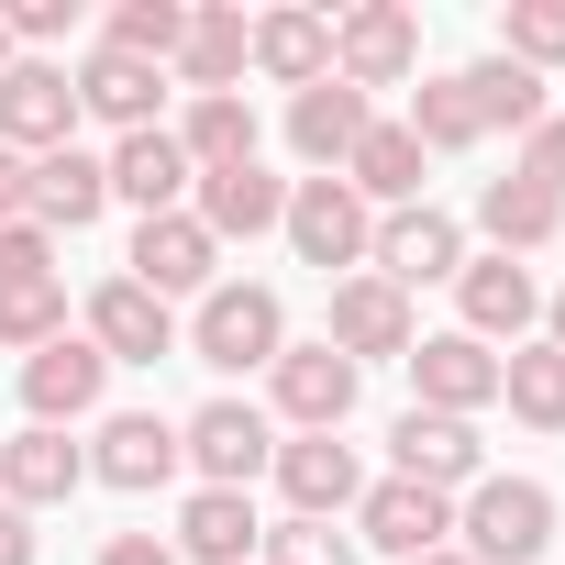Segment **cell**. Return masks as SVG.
Here are the masks:
<instances>
[{"mask_svg":"<svg viewBox=\"0 0 565 565\" xmlns=\"http://www.w3.org/2000/svg\"><path fill=\"white\" fill-rule=\"evenodd\" d=\"M200 366H222V377H266L277 355H289V300L266 289V277H222V289L189 311V333H178Z\"/></svg>","mask_w":565,"mask_h":565,"instance_id":"6da1fadb","label":"cell"},{"mask_svg":"<svg viewBox=\"0 0 565 565\" xmlns=\"http://www.w3.org/2000/svg\"><path fill=\"white\" fill-rule=\"evenodd\" d=\"M455 543H466L477 565H532V554L554 543V488H543V477H477V488L455 499Z\"/></svg>","mask_w":565,"mask_h":565,"instance_id":"7a4b0ae2","label":"cell"},{"mask_svg":"<svg viewBox=\"0 0 565 565\" xmlns=\"http://www.w3.org/2000/svg\"><path fill=\"white\" fill-rule=\"evenodd\" d=\"M411 67H422V12L411 0H355V12H333V78L344 89H411Z\"/></svg>","mask_w":565,"mask_h":565,"instance_id":"3957f363","label":"cell"},{"mask_svg":"<svg viewBox=\"0 0 565 565\" xmlns=\"http://www.w3.org/2000/svg\"><path fill=\"white\" fill-rule=\"evenodd\" d=\"M178 455L200 466V488H255V477L277 466V422L222 388V399H200V411L178 422Z\"/></svg>","mask_w":565,"mask_h":565,"instance_id":"277c9868","label":"cell"},{"mask_svg":"<svg viewBox=\"0 0 565 565\" xmlns=\"http://www.w3.org/2000/svg\"><path fill=\"white\" fill-rule=\"evenodd\" d=\"M455 266H466V222L411 200V211H377V244H366V277H388V289H455Z\"/></svg>","mask_w":565,"mask_h":565,"instance_id":"5b68a950","label":"cell"},{"mask_svg":"<svg viewBox=\"0 0 565 565\" xmlns=\"http://www.w3.org/2000/svg\"><path fill=\"white\" fill-rule=\"evenodd\" d=\"M277 233H289V255H300V266L355 277V266H366V244H377V211H366L344 178H300V189H289V222H277Z\"/></svg>","mask_w":565,"mask_h":565,"instance_id":"8992f818","label":"cell"},{"mask_svg":"<svg viewBox=\"0 0 565 565\" xmlns=\"http://www.w3.org/2000/svg\"><path fill=\"white\" fill-rule=\"evenodd\" d=\"M355 388L366 366H344L333 344H289L266 366V422H289V433H344L355 422Z\"/></svg>","mask_w":565,"mask_h":565,"instance_id":"52a82bcc","label":"cell"},{"mask_svg":"<svg viewBox=\"0 0 565 565\" xmlns=\"http://www.w3.org/2000/svg\"><path fill=\"white\" fill-rule=\"evenodd\" d=\"M122 277H134V289H156V300L178 311V300H211V289H222V244H211L189 211H156V222H134Z\"/></svg>","mask_w":565,"mask_h":565,"instance_id":"ba28073f","label":"cell"},{"mask_svg":"<svg viewBox=\"0 0 565 565\" xmlns=\"http://www.w3.org/2000/svg\"><path fill=\"white\" fill-rule=\"evenodd\" d=\"M67 134H78V78H67L56 56H12V67H0V145L34 167V156H56Z\"/></svg>","mask_w":565,"mask_h":565,"instance_id":"9c48e42d","label":"cell"},{"mask_svg":"<svg viewBox=\"0 0 565 565\" xmlns=\"http://www.w3.org/2000/svg\"><path fill=\"white\" fill-rule=\"evenodd\" d=\"M100 399H111V355L89 333H56L45 355H23V422L67 433V422H100Z\"/></svg>","mask_w":565,"mask_h":565,"instance_id":"30bf717a","label":"cell"},{"mask_svg":"<svg viewBox=\"0 0 565 565\" xmlns=\"http://www.w3.org/2000/svg\"><path fill=\"white\" fill-rule=\"evenodd\" d=\"M399 554V565H422L433 543H455V499L444 488H422V477H366V499H355V554Z\"/></svg>","mask_w":565,"mask_h":565,"instance_id":"8fae6325","label":"cell"},{"mask_svg":"<svg viewBox=\"0 0 565 565\" xmlns=\"http://www.w3.org/2000/svg\"><path fill=\"white\" fill-rule=\"evenodd\" d=\"M455 311H466L455 333L499 355V344H521V333L543 322V277H532V266H510V255H466V266H455Z\"/></svg>","mask_w":565,"mask_h":565,"instance_id":"7c38bea8","label":"cell"},{"mask_svg":"<svg viewBox=\"0 0 565 565\" xmlns=\"http://www.w3.org/2000/svg\"><path fill=\"white\" fill-rule=\"evenodd\" d=\"M344 366H399L411 344H422V322H411V300L388 289V277H333V333H322Z\"/></svg>","mask_w":565,"mask_h":565,"instance_id":"4fadbf2b","label":"cell"},{"mask_svg":"<svg viewBox=\"0 0 565 565\" xmlns=\"http://www.w3.org/2000/svg\"><path fill=\"white\" fill-rule=\"evenodd\" d=\"M266 477H277V499H289V521H344L366 499V466H355L344 433H289Z\"/></svg>","mask_w":565,"mask_h":565,"instance_id":"5bb4252c","label":"cell"},{"mask_svg":"<svg viewBox=\"0 0 565 565\" xmlns=\"http://www.w3.org/2000/svg\"><path fill=\"white\" fill-rule=\"evenodd\" d=\"M78 333H89L111 366H167V355H178V311H167L156 289H134V277H100L89 311H78Z\"/></svg>","mask_w":565,"mask_h":565,"instance_id":"9a60e30c","label":"cell"},{"mask_svg":"<svg viewBox=\"0 0 565 565\" xmlns=\"http://www.w3.org/2000/svg\"><path fill=\"white\" fill-rule=\"evenodd\" d=\"M411 411H444V422H477L488 399H499V355L488 344H466V333H422L411 355Z\"/></svg>","mask_w":565,"mask_h":565,"instance_id":"2e32d148","label":"cell"},{"mask_svg":"<svg viewBox=\"0 0 565 565\" xmlns=\"http://www.w3.org/2000/svg\"><path fill=\"white\" fill-rule=\"evenodd\" d=\"M189 455H178V422L167 411H100V433H89V477L100 488H122V499H145V488H167Z\"/></svg>","mask_w":565,"mask_h":565,"instance_id":"e0dca14e","label":"cell"},{"mask_svg":"<svg viewBox=\"0 0 565 565\" xmlns=\"http://www.w3.org/2000/svg\"><path fill=\"white\" fill-rule=\"evenodd\" d=\"M189 222H200L211 244H255V233L289 222V178H266V167H211V178H189Z\"/></svg>","mask_w":565,"mask_h":565,"instance_id":"ac0fdd59","label":"cell"},{"mask_svg":"<svg viewBox=\"0 0 565 565\" xmlns=\"http://www.w3.org/2000/svg\"><path fill=\"white\" fill-rule=\"evenodd\" d=\"M67 78H78V111H89V122H111V134H156V122H167V67H145V56L89 45Z\"/></svg>","mask_w":565,"mask_h":565,"instance_id":"d6986e66","label":"cell"},{"mask_svg":"<svg viewBox=\"0 0 565 565\" xmlns=\"http://www.w3.org/2000/svg\"><path fill=\"white\" fill-rule=\"evenodd\" d=\"M388 477H422V488H444V499H466L477 477H488V444H477V422H444V411H399V433H388Z\"/></svg>","mask_w":565,"mask_h":565,"instance_id":"ffe728a7","label":"cell"},{"mask_svg":"<svg viewBox=\"0 0 565 565\" xmlns=\"http://www.w3.org/2000/svg\"><path fill=\"white\" fill-rule=\"evenodd\" d=\"M78 488H89V444H67V433H45V422H23L12 444H0V499H12L23 521L56 510V499H78Z\"/></svg>","mask_w":565,"mask_h":565,"instance_id":"44dd1931","label":"cell"},{"mask_svg":"<svg viewBox=\"0 0 565 565\" xmlns=\"http://www.w3.org/2000/svg\"><path fill=\"white\" fill-rule=\"evenodd\" d=\"M366 122H377V100H366V89H344V78H322V89H300V100H289V156H300L311 178H344V156L366 145Z\"/></svg>","mask_w":565,"mask_h":565,"instance_id":"7402d4cb","label":"cell"},{"mask_svg":"<svg viewBox=\"0 0 565 565\" xmlns=\"http://www.w3.org/2000/svg\"><path fill=\"white\" fill-rule=\"evenodd\" d=\"M244 34H255V45H244V67H255V78H277L289 100L333 78V12H255Z\"/></svg>","mask_w":565,"mask_h":565,"instance_id":"603a6c76","label":"cell"},{"mask_svg":"<svg viewBox=\"0 0 565 565\" xmlns=\"http://www.w3.org/2000/svg\"><path fill=\"white\" fill-rule=\"evenodd\" d=\"M178 565H255L266 554V521H255V499L244 488H189V510H178Z\"/></svg>","mask_w":565,"mask_h":565,"instance_id":"cb8c5ba5","label":"cell"},{"mask_svg":"<svg viewBox=\"0 0 565 565\" xmlns=\"http://www.w3.org/2000/svg\"><path fill=\"white\" fill-rule=\"evenodd\" d=\"M100 167H111V200H134L145 222H156V211H189V178H200V167L178 156V134H167V122H156V134H122Z\"/></svg>","mask_w":565,"mask_h":565,"instance_id":"d4e9b609","label":"cell"},{"mask_svg":"<svg viewBox=\"0 0 565 565\" xmlns=\"http://www.w3.org/2000/svg\"><path fill=\"white\" fill-rule=\"evenodd\" d=\"M100 211H111V167H100L89 145L34 156V222H45V233H89Z\"/></svg>","mask_w":565,"mask_h":565,"instance_id":"484cf974","label":"cell"},{"mask_svg":"<svg viewBox=\"0 0 565 565\" xmlns=\"http://www.w3.org/2000/svg\"><path fill=\"white\" fill-rule=\"evenodd\" d=\"M244 45H255V34H244V12H233V0H200V12H189V45H178V67H167V78H178L189 100L244 89Z\"/></svg>","mask_w":565,"mask_h":565,"instance_id":"4316f807","label":"cell"},{"mask_svg":"<svg viewBox=\"0 0 565 565\" xmlns=\"http://www.w3.org/2000/svg\"><path fill=\"white\" fill-rule=\"evenodd\" d=\"M422 167H433V156L411 145V122H366V145L344 156V189H355L366 211H411V200H422Z\"/></svg>","mask_w":565,"mask_h":565,"instance_id":"83f0119b","label":"cell"},{"mask_svg":"<svg viewBox=\"0 0 565 565\" xmlns=\"http://www.w3.org/2000/svg\"><path fill=\"white\" fill-rule=\"evenodd\" d=\"M477 233H488V255L521 266V255H543V244L565 233V200H543L532 178H488V189H477Z\"/></svg>","mask_w":565,"mask_h":565,"instance_id":"f1b7e54d","label":"cell"},{"mask_svg":"<svg viewBox=\"0 0 565 565\" xmlns=\"http://www.w3.org/2000/svg\"><path fill=\"white\" fill-rule=\"evenodd\" d=\"M178 156L211 178V167H255V100L244 89H211V100H189V122H178Z\"/></svg>","mask_w":565,"mask_h":565,"instance_id":"f546056e","label":"cell"},{"mask_svg":"<svg viewBox=\"0 0 565 565\" xmlns=\"http://www.w3.org/2000/svg\"><path fill=\"white\" fill-rule=\"evenodd\" d=\"M499 399H510V422L565 433V355H554V344H510V355H499Z\"/></svg>","mask_w":565,"mask_h":565,"instance_id":"4dcf8cb0","label":"cell"},{"mask_svg":"<svg viewBox=\"0 0 565 565\" xmlns=\"http://www.w3.org/2000/svg\"><path fill=\"white\" fill-rule=\"evenodd\" d=\"M100 45H111V56H145V67H178V45H189V0H111Z\"/></svg>","mask_w":565,"mask_h":565,"instance_id":"1f68e13d","label":"cell"},{"mask_svg":"<svg viewBox=\"0 0 565 565\" xmlns=\"http://www.w3.org/2000/svg\"><path fill=\"white\" fill-rule=\"evenodd\" d=\"M455 78H466V100H477V122H488V134H499V122H510V134H532V122H543V78H532V67L477 56V67H455Z\"/></svg>","mask_w":565,"mask_h":565,"instance_id":"d6a6232c","label":"cell"},{"mask_svg":"<svg viewBox=\"0 0 565 565\" xmlns=\"http://www.w3.org/2000/svg\"><path fill=\"white\" fill-rule=\"evenodd\" d=\"M488 122H477V100H466V78H422L411 89V145L422 156H466Z\"/></svg>","mask_w":565,"mask_h":565,"instance_id":"836d02e7","label":"cell"},{"mask_svg":"<svg viewBox=\"0 0 565 565\" xmlns=\"http://www.w3.org/2000/svg\"><path fill=\"white\" fill-rule=\"evenodd\" d=\"M67 333V289H56V277H23V289H0V344H12V355H45Z\"/></svg>","mask_w":565,"mask_h":565,"instance_id":"e575fe53","label":"cell"},{"mask_svg":"<svg viewBox=\"0 0 565 565\" xmlns=\"http://www.w3.org/2000/svg\"><path fill=\"white\" fill-rule=\"evenodd\" d=\"M499 56L510 67H565V0H510V12H499Z\"/></svg>","mask_w":565,"mask_h":565,"instance_id":"d590c367","label":"cell"},{"mask_svg":"<svg viewBox=\"0 0 565 565\" xmlns=\"http://www.w3.org/2000/svg\"><path fill=\"white\" fill-rule=\"evenodd\" d=\"M266 565H366V554H355V532H333V521H277V532H266Z\"/></svg>","mask_w":565,"mask_h":565,"instance_id":"8d00e7d4","label":"cell"},{"mask_svg":"<svg viewBox=\"0 0 565 565\" xmlns=\"http://www.w3.org/2000/svg\"><path fill=\"white\" fill-rule=\"evenodd\" d=\"M0 23H12V56H45L78 34V0H0Z\"/></svg>","mask_w":565,"mask_h":565,"instance_id":"74e56055","label":"cell"},{"mask_svg":"<svg viewBox=\"0 0 565 565\" xmlns=\"http://www.w3.org/2000/svg\"><path fill=\"white\" fill-rule=\"evenodd\" d=\"M510 178H532L543 200H565V111H543V122L521 134V156H510Z\"/></svg>","mask_w":565,"mask_h":565,"instance_id":"f35d334b","label":"cell"},{"mask_svg":"<svg viewBox=\"0 0 565 565\" xmlns=\"http://www.w3.org/2000/svg\"><path fill=\"white\" fill-rule=\"evenodd\" d=\"M23 277H56V233L45 222H0V289H23Z\"/></svg>","mask_w":565,"mask_h":565,"instance_id":"ab89813d","label":"cell"},{"mask_svg":"<svg viewBox=\"0 0 565 565\" xmlns=\"http://www.w3.org/2000/svg\"><path fill=\"white\" fill-rule=\"evenodd\" d=\"M100 565H178V543H167V532H111Z\"/></svg>","mask_w":565,"mask_h":565,"instance_id":"60d3db41","label":"cell"},{"mask_svg":"<svg viewBox=\"0 0 565 565\" xmlns=\"http://www.w3.org/2000/svg\"><path fill=\"white\" fill-rule=\"evenodd\" d=\"M0 222H34V167L0 145Z\"/></svg>","mask_w":565,"mask_h":565,"instance_id":"b9f144b4","label":"cell"},{"mask_svg":"<svg viewBox=\"0 0 565 565\" xmlns=\"http://www.w3.org/2000/svg\"><path fill=\"white\" fill-rule=\"evenodd\" d=\"M0 565H34V521H23L12 499H0Z\"/></svg>","mask_w":565,"mask_h":565,"instance_id":"7bdbcfd3","label":"cell"},{"mask_svg":"<svg viewBox=\"0 0 565 565\" xmlns=\"http://www.w3.org/2000/svg\"><path fill=\"white\" fill-rule=\"evenodd\" d=\"M543 344H554V355H565V289H554V300H543Z\"/></svg>","mask_w":565,"mask_h":565,"instance_id":"ee69618b","label":"cell"},{"mask_svg":"<svg viewBox=\"0 0 565 565\" xmlns=\"http://www.w3.org/2000/svg\"><path fill=\"white\" fill-rule=\"evenodd\" d=\"M422 565H477V554H466V543H433V554H422Z\"/></svg>","mask_w":565,"mask_h":565,"instance_id":"f6af8a7d","label":"cell"},{"mask_svg":"<svg viewBox=\"0 0 565 565\" xmlns=\"http://www.w3.org/2000/svg\"><path fill=\"white\" fill-rule=\"evenodd\" d=\"M0 67H12V23H0Z\"/></svg>","mask_w":565,"mask_h":565,"instance_id":"bcb514c9","label":"cell"}]
</instances>
